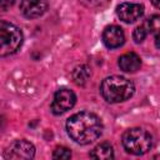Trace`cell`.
<instances>
[{
	"label": "cell",
	"instance_id": "52a82bcc",
	"mask_svg": "<svg viewBox=\"0 0 160 160\" xmlns=\"http://www.w3.org/2000/svg\"><path fill=\"white\" fill-rule=\"evenodd\" d=\"M116 14L124 22H134L144 14V6L135 2H122L116 8Z\"/></svg>",
	"mask_w": 160,
	"mask_h": 160
},
{
	"label": "cell",
	"instance_id": "2e32d148",
	"mask_svg": "<svg viewBox=\"0 0 160 160\" xmlns=\"http://www.w3.org/2000/svg\"><path fill=\"white\" fill-rule=\"evenodd\" d=\"M12 4H14V0H0V5H1L2 11H6Z\"/></svg>",
	"mask_w": 160,
	"mask_h": 160
},
{
	"label": "cell",
	"instance_id": "5bb4252c",
	"mask_svg": "<svg viewBox=\"0 0 160 160\" xmlns=\"http://www.w3.org/2000/svg\"><path fill=\"white\" fill-rule=\"evenodd\" d=\"M148 32H149V31H148L146 22H145V24H142V25H140V26H138V28L134 30V34H132V39H134V41H135L136 44L142 42V41H144V39L146 38Z\"/></svg>",
	"mask_w": 160,
	"mask_h": 160
},
{
	"label": "cell",
	"instance_id": "6da1fadb",
	"mask_svg": "<svg viewBox=\"0 0 160 160\" xmlns=\"http://www.w3.org/2000/svg\"><path fill=\"white\" fill-rule=\"evenodd\" d=\"M102 121L98 115L89 111H81L70 116L66 121L69 136L80 145L95 141L102 132Z\"/></svg>",
	"mask_w": 160,
	"mask_h": 160
},
{
	"label": "cell",
	"instance_id": "277c9868",
	"mask_svg": "<svg viewBox=\"0 0 160 160\" xmlns=\"http://www.w3.org/2000/svg\"><path fill=\"white\" fill-rule=\"evenodd\" d=\"M22 44V32L21 30L9 22L2 20L0 22V55L8 56L15 54Z\"/></svg>",
	"mask_w": 160,
	"mask_h": 160
},
{
	"label": "cell",
	"instance_id": "e0dca14e",
	"mask_svg": "<svg viewBox=\"0 0 160 160\" xmlns=\"http://www.w3.org/2000/svg\"><path fill=\"white\" fill-rule=\"evenodd\" d=\"M151 2H152V5L155 6V8H158V9H160V0H150Z\"/></svg>",
	"mask_w": 160,
	"mask_h": 160
},
{
	"label": "cell",
	"instance_id": "30bf717a",
	"mask_svg": "<svg viewBox=\"0 0 160 160\" xmlns=\"http://www.w3.org/2000/svg\"><path fill=\"white\" fill-rule=\"evenodd\" d=\"M119 68L125 72H135L141 66V59L135 52H126L119 58Z\"/></svg>",
	"mask_w": 160,
	"mask_h": 160
},
{
	"label": "cell",
	"instance_id": "9a60e30c",
	"mask_svg": "<svg viewBox=\"0 0 160 160\" xmlns=\"http://www.w3.org/2000/svg\"><path fill=\"white\" fill-rule=\"evenodd\" d=\"M52 158H54V159H58V160H66V159H70V158H71V151H70L68 148L58 146V148L54 150Z\"/></svg>",
	"mask_w": 160,
	"mask_h": 160
},
{
	"label": "cell",
	"instance_id": "3957f363",
	"mask_svg": "<svg viewBox=\"0 0 160 160\" xmlns=\"http://www.w3.org/2000/svg\"><path fill=\"white\" fill-rule=\"evenodd\" d=\"M121 142L128 152L132 155H144L151 149L152 138L141 128H131L122 134Z\"/></svg>",
	"mask_w": 160,
	"mask_h": 160
},
{
	"label": "cell",
	"instance_id": "7a4b0ae2",
	"mask_svg": "<svg viewBox=\"0 0 160 160\" xmlns=\"http://www.w3.org/2000/svg\"><path fill=\"white\" fill-rule=\"evenodd\" d=\"M100 91L108 102L116 104L130 99L135 92V86L131 80L124 76L114 75L102 80Z\"/></svg>",
	"mask_w": 160,
	"mask_h": 160
},
{
	"label": "cell",
	"instance_id": "8fae6325",
	"mask_svg": "<svg viewBox=\"0 0 160 160\" xmlns=\"http://www.w3.org/2000/svg\"><path fill=\"white\" fill-rule=\"evenodd\" d=\"M90 158L92 159H99V160H109L114 158V150L112 146L109 142H101L99 145H96L91 152H90Z\"/></svg>",
	"mask_w": 160,
	"mask_h": 160
},
{
	"label": "cell",
	"instance_id": "ba28073f",
	"mask_svg": "<svg viewBox=\"0 0 160 160\" xmlns=\"http://www.w3.org/2000/svg\"><path fill=\"white\" fill-rule=\"evenodd\" d=\"M125 41V34L122 29L118 25H110L105 28L102 32V42L109 49L120 48Z\"/></svg>",
	"mask_w": 160,
	"mask_h": 160
},
{
	"label": "cell",
	"instance_id": "5b68a950",
	"mask_svg": "<svg viewBox=\"0 0 160 160\" xmlns=\"http://www.w3.org/2000/svg\"><path fill=\"white\" fill-rule=\"evenodd\" d=\"M76 102V95L74 94L72 90L69 89H59L55 95H54V100L51 102V111L55 115H60L66 112L68 110H70Z\"/></svg>",
	"mask_w": 160,
	"mask_h": 160
},
{
	"label": "cell",
	"instance_id": "9c48e42d",
	"mask_svg": "<svg viewBox=\"0 0 160 160\" xmlns=\"http://www.w3.org/2000/svg\"><path fill=\"white\" fill-rule=\"evenodd\" d=\"M48 9L45 0H22L20 4L21 14L28 19H35L41 16Z\"/></svg>",
	"mask_w": 160,
	"mask_h": 160
},
{
	"label": "cell",
	"instance_id": "4fadbf2b",
	"mask_svg": "<svg viewBox=\"0 0 160 160\" xmlns=\"http://www.w3.org/2000/svg\"><path fill=\"white\" fill-rule=\"evenodd\" d=\"M91 75V71L88 65H80L74 69L72 71V79L76 85H84Z\"/></svg>",
	"mask_w": 160,
	"mask_h": 160
},
{
	"label": "cell",
	"instance_id": "7c38bea8",
	"mask_svg": "<svg viewBox=\"0 0 160 160\" xmlns=\"http://www.w3.org/2000/svg\"><path fill=\"white\" fill-rule=\"evenodd\" d=\"M146 26H148V31L154 35L156 48H160V16L154 15L150 19H148Z\"/></svg>",
	"mask_w": 160,
	"mask_h": 160
},
{
	"label": "cell",
	"instance_id": "8992f818",
	"mask_svg": "<svg viewBox=\"0 0 160 160\" xmlns=\"http://www.w3.org/2000/svg\"><path fill=\"white\" fill-rule=\"evenodd\" d=\"M35 156V148L28 140H15L5 150V159H32Z\"/></svg>",
	"mask_w": 160,
	"mask_h": 160
}]
</instances>
